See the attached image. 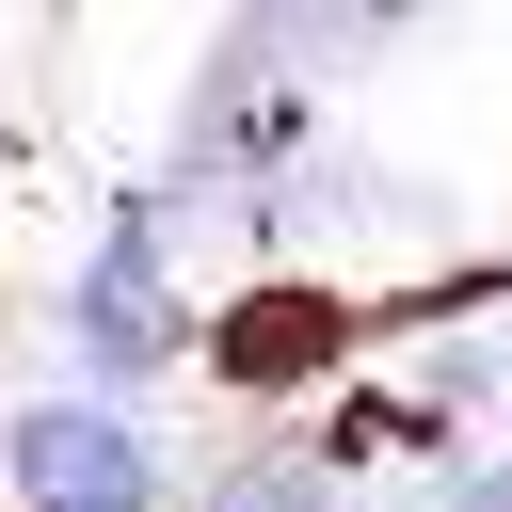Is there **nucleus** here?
I'll list each match as a JSON object with an SVG mask.
<instances>
[{
  "label": "nucleus",
  "instance_id": "1",
  "mask_svg": "<svg viewBox=\"0 0 512 512\" xmlns=\"http://www.w3.org/2000/svg\"><path fill=\"white\" fill-rule=\"evenodd\" d=\"M0 480H16V512H160V496H176V480H160V432H144L112 384L16 400V416H0Z\"/></svg>",
  "mask_w": 512,
  "mask_h": 512
},
{
  "label": "nucleus",
  "instance_id": "2",
  "mask_svg": "<svg viewBox=\"0 0 512 512\" xmlns=\"http://www.w3.org/2000/svg\"><path fill=\"white\" fill-rule=\"evenodd\" d=\"M64 352H80V384H144V368L176 352V256H160V208H128V224L80 256V288H64Z\"/></svg>",
  "mask_w": 512,
  "mask_h": 512
},
{
  "label": "nucleus",
  "instance_id": "3",
  "mask_svg": "<svg viewBox=\"0 0 512 512\" xmlns=\"http://www.w3.org/2000/svg\"><path fill=\"white\" fill-rule=\"evenodd\" d=\"M208 512H336V480H320V464H288V448H272V464H240V480H224V496H208Z\"/></svg>",
  "mask_w": 512,
  "mask_h": 512
}]
</instances>
